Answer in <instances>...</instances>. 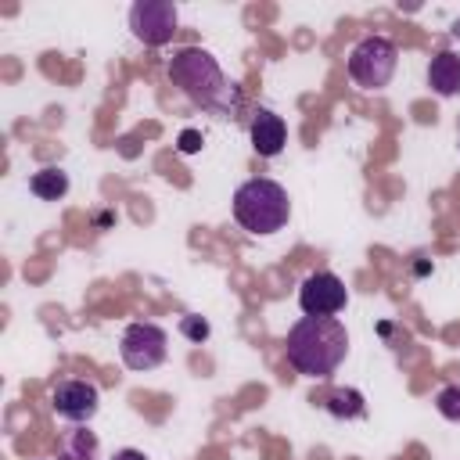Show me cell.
<instances>
[{"mask_svg":"<svg viewBox=\"0 0 460 460\" xmlns=\"http://www.w3.org/2000/svg\"><path fill=\"white\" fill-rule=\"evenodd\" d=\"M111 460H147V456H144L140 449H119V453H115Z\"/></svg>","mask_w":460,"mask_h":460,"instance_id":"obj_17","label":"cell"},{"mask_svg":"<svg viewBox=\"0 0 460 460\" xmlns=\"http://www.w3.org/2000/svg\"><path fill=\"white\" fill-rule=\"evenodd\" d=\"M119 356L129 370H155L169 356V334L158 323H129L119 341Z\"/></svg>","mask_w":460,"mask_h":460,"instance_id":"obj_5","label":"cell"},{"mask_svg":"<svg viewBox=\"0 0 460 460\" xmlns=\"http://www.w3.org/2000/svg\"><path fill=\"white\" fill-rule=\"evenodd\" d=\"M428 86L438 97H456L460 93V54L456 50H438L428 61Z\"/></svg>","mask_w":460,"mask_h":460,"instance_id":"obj_10","label":"cell"},{"mask_svg":"<svg viewBox=\"0 0 460 460\" xmlns=\"http://www.w3.org/2000/svg\"><path fill=\"white\" fill-rule=\"evenodd\" d=\"M50 410L68 424H90V417L101 410V392L93 381L68 377L50 388Z\"/></svg>","mask_w":460,"mask_h":460,"instance_id":"obj_8","label":"cell"},{"mask_svg":"<svg viewBox=\"0 0 460 460\" xmlns=\"http://www.w3.org/2000/svg\"><path fill=\"white\" fill-rule=\"evenodd\" d=\"M180 25L176 4L172 0H137L129 7V29L144 47H165L172 43Z\"/></svg>","mask_w":460,"mask_h":460,"instance_id":"obj_6","label":"cell"},{"mask_svg":"<svg viewBox=\"0 0 460 460\" xmlns=\"http://www.w3.org/2000/svg\"><path fill=\"white\" fill-rule=\"evenodd\" d=\"M54 460H97V435L83 424L68 428L54 446Z\"/></svg>","mask_w":460,"mask_h":460,"instance_id":"obj_11","label":"cell"},{"mask_svg":"<svg viewBox=\"0 0 460 460\" xmlns=\"http://www.w3.org/2000/svg\"><path fill=\"white\" fill-rule=\"evenodd\" d=\"M395 65H399V47L388 36H363L345 61L349 79L359 90H385L395 75Z\"/></svg>","mask_w":460,"mask_h":460,"instance_id":"obj_4","label":"cell"},{"mask_svg":"<svg viewBox=\"0 0 460 460\" xmlns=\"http://www.w3.org/2000/svg\"><path fill=\"white\" fill-rule=\"evenodd\" d=\"M449 32H453V40H456V43H460V18H456V22H453V29H449Z\"/></svg>","mask_w":460,"mask_h":460,"instance_id":"obj_18","label":"cell"},{"mask_svg":"<svg viewBox=\"0 0 460 460\" xmlns=\"http://www.w3.org/2000/svg\"><path fill=\"white\" fill-rule=\"evenodd\" d=\"M298 305L305 316H338L349 305L345 280L331 270H316L298 284Z\"/></svg>","mask_w":460,"mask_h":460,"instance_id":"obj_7","label":"cell"},{"mask_svg":"<svg viewBox=\"0 0 460 460\" xmlns=\"http://www.w3.org/2000/svg\"><path fill=\"white\" fill-rule=\"evenodd\" d=\"M234 219L241 223V230H248L255 237H266V234L284 230L288 219H291L288 190L277 180H266V176L244 180L234 190Z\"/></svg>","mask_w":460,"mask_h":460,"instance_id":"obj_3","label":"cell"},{"mask_svg":"<svg viewBox=\"0 0 460 460\" xmlns=\"http://www.w3.org/2000/svg\"><path fill=\"white\" fill-rule=\"evenodd\" d=\"M176 147H180V155H194V151H201V133H198V129H183Z\"/></svg>","mask_w":460,"mask_h":460,"instance_id":"obj_16","label":"cell"},{"mask_svg":"<svg viewBox=\"0 0 460 460\" xmlns=\"http://www.w3.org/2000/svg\"><path fill=\"white\" fill-rule=\"evenodd\" d=\"M29 190H32L40 201H61V198L68 194V172L58 169V165H47V169L32 172Z\"/></svg>","mask_w":460,"mask_h":460,"instance_id":"obj_12","label":"cell"},{"mask_svg":"<svg viewBox=\"0 0 460 460\" xmlns=\"http://www.w3.org/2000/svg\"><path fill=\"white\" fill-rule=\"evenodd\" d=\"M323 406H327V413L331 417H338V420H356V417H363V395L356 392V388H331L327 392V399H323Z\"/></svg>","mask_w":460,"mask_h":460,"instance_id":"obj_13","label":"cell"},{"mask_svg":"<svg viewBox=\"0 0 460 460\" xmlns=\"http://www.w3.org/2000/svg\"><path fill=\"white\" fill-rule=\"evenodd\" d=\"M435 410H438L446 420L460 424V385H442V388L435 392Z\"/></svg>","mask_w":460,"mask_h":460,"instance_id":"obj_14","label":"cell"},{"mask_svg":"<svg viewBox=\"0 0 460 460\" xmlns=\"http://www.w3.org/2000/svg\"><path fill=\"white\" fill-rule=\"evenodd\" d=\"M169 79L172 86L194 104L212 115H230L241 104V93L234 83H226L219 61L201 47H183L169 58Z\"/></svg>","mask_w":460,"mask_h":460,"instance_id":"obj_2","label":"cell"},{"mask_svg":"<svg viewBox=\"0 0 460 460\" xmlns=\"http://www.w3.org/2000/svg\"><path fill=\"white\" fill-rule=\"evenodd\" d=\"M248 137H252V147L259 158H277L288 144V126L277 111L270 108H255L252 111V122H248Z\"/></svg>","mask_w":460,"mask_h":460,"instance_id":"obj_9","label":"cell"},{"mask_svg":"<svg viewBox=\"0 0 460 460\" xmlns=\"http://www.w3.org/2000/svg\"><path fill=\"white\" fill-rule=\"evenodd\" d=\"M180 331H183V338H190V341H205V338L212 334L208 320H201L198 313H187V316L180 320Z\"/></svg>","mask_w":460,"mask_h":460,"instance_id":"obj_15","label":"cell"},{"mask_svg":"<svg viewBox=\"0 0 460 460\" xmlns=\"http://www.w3.org/2000/svg\"><path fill=\"white\" fill-rule=\"evenodd\" d=\"M288 367L302 377H331L349 356V331L338 316H302L284 338Z\"/></svg>","mask_w":460,"mask_h":460,"instance_id":"obj_1","label":"cell"}]
</instances>
